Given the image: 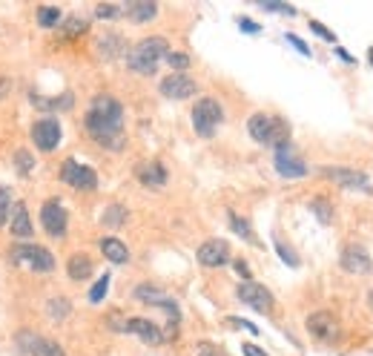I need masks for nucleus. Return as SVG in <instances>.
Instances as JSON below:
<instances>
[{
	"mask_svg": "<svg viewBox=\"0 0 373 356\" xmlns=\"http://www.w3.org/2000/svg\"><path fill=\"white\" fill-rule=\"evenodd\" d=\"M87 132L92 135L95 144L104 150H124L126 135H124V107L112 95H98L84 118Z\"/></svg>",
	"mask_w": 373,
	"mask_h": 356,
	"instance_id": "nucleus-1",
	"label": "nucleus"
},
{
	"mask_svg": "<svg viewBox=\"0 0 373 356\" xmlns=\"http://www.w3.org/2000/svg\"><path fill=\"white\" fill-rule=\"evenodd\" d=\"M167 41L164 38H144V41H138L132 49H129V58H126V63H129V69L132 72H138V75H156V69H158V63H161V58H167Z\"/></svg>",
	"mask_w": 373,
	"mask_h": 356,
	"instance_id": "nucleus-2",
	"label": "nucleus"
},
{
	"mask_svg": "<svg viewBox=\"0 0 373 356\" xmlns=\"http://www.w3.org/2000/svg\"><path fill=\"white\" fill-rule=\"evenodd\" d=\"M247 132H250L253 141H259V144H267V147L290 144V126H287L284 118H276V115L256 112V115L247 121Z\"/></svg>",
	"mask_w": 373,
	"mask_h": 356,
	"instance_id": "nucleus-3",
	"label": "nucleus"
},
{
	"mask_svg": "<svg viewBox=\"0 0 373 356\" xmlns=\"http://www.w3.org/2000/svg\"><path fill=\"white\" fill-rule=\"evenodd\" d=\"M9 259L15 267L32 270V273H52L55 270V256L40 244H15L9 250Z\"/></svg>",
	"mask_w": 373,
	"mask_h": 356,
	"instance_id": "nucleus-4",
	"label": "nucleus"
},
{
	"mask_svg": "<svg viewBox=\"0 0 373 356\" xmlns=\"http://www.w3.org/2000/svg\"><path fill=\"white\" fill-rule=\"evenodd\" d=\"M109 328L112 330H121V333H135L141 342L146 345H164V330L149 322V319H141V316H132V319H124V316H109Z\"/></svg>",
	"mask_w": 373,
	"mask_h": 356,
	"instance_id": "nucleus-5",
	"label": "nucleus"
},
{
	"mask_svg": "<svg viewBox=\"0 0 373 356\" xmlns=\"http://www.w3.org/2000/svg\"><path fill=\"white\" fill-rule=\"evenodd\" d=\"M132 296H135L138 302H144V305L164 308V311L170 313V330H167V333H175V328H178V322H181V308H178V302H175L170 293L158 291L156 284H138Z\"/></svg>",
	"mask_w": 373,
	"mask_h": 356,
	"instance_id": "nucleus-6",
	"label": "nucleus"
},
{
	"mask_svg": "<svg viewBox=\"0 0 373 356\" xmlns=\"http://www.w3.org/2000/svg\"><path fill=\"white\" fill-rule=\"evenodd\" d=\"M221 121H224V109H221V104L215 98L195 101V107H193V126H195V132L201 138H212Z\"/></svg>",
	"mask_w": 373,
	"mask_h": 356,
	"instance_id": "nucleus-7",
	"label": "nucleus"
},
{
	"mask_svg": "<svg viewBox=\"0 0 373 356\" xmlns=\"http://www.w3.org/2000/svg\"><path fill=\"white\" fill-rule=\"evenodd\" d=\"M40 225L43 230L52 236V239H63L66 236V227H69V216H66V210L58 198H49L43 201L40 207Z\"/></svg>",
	"mask_w": 373,
	"mask_h": 356,
	"instance_id": "nucleus-8",
	"label": "nucleus"
},
{
	"mask_svg": "<svg viewBox=\"0 0 373 356\" xmlns=\"http://www.w3.org/2000/svg\"><path fill=\"white\" fill-rule=\"evenodd\" d=\"M308 333L319 342H339L342 325L330 311H316V313L308 316Z\"/></svg>",
	"mask_w": 373,
	"mask_h": 356,
	"instance_id": "nucleus-9",
	"label": "nucleus"
},
{
	"mask_svg": "<svg viewBox=\"0 0 373 356\" xmlns=\"http://www.w3.org/2000/svg\"><path fill=\"white\" fill-rule=\"evenodd\" d=\"M273 164H276V173H279L281 178H305V176H308V164L298 158V153H296L290 144L276 147Z\"/></svg>",
	"mask_w": 373,
	"mask_h": 356,
	"instance_id": "nucleus-10",
	"label": "nucleus"
},
{
	"mask_svg": "<svg viewBox=\"0 0 373 356\" xmlns=\"http://www.w3.org/2000/svg\"><path fill=\"white\" fill-rule=\"evenodd\" d=\"M60 178H63V184H69L72 190H95V187H98L95 170L87 167V164H81V161H75V158H69V161L63 164Z\"/></svg>",
	"mask_w": 373,
	"mask_h": 356,
	"instance_id": "nucleus-11",
	"label": "nucleus"
},
{
	"mask_svg": "<svg viewBox=\"0 0 373 356\" xmlns=\"http://www.w3.org/2000/svg\"><path fill=\"white\" fill-rule=\"evenodd\" d=\"M322 176L328 181H333L336 187H345V190H362V193H370V178L359 170H350V167H322Z\"/></svg>",
	"mask_w": 373,
	"mask_h": 356,
	"instance_id": "nucleus-12",
	"label": "nucleus"
},
{
	"mask_svg": "<svg viewBox=\"0 0 373 356\" xmlns=\"http://www.w3.org/2000/svg\"><path fill=\"white\" fill-rule=\"evenodd\" d=\"M18 347L29 356H66L58 342H52L46 336H38V333H29V330L18 333Z\"/></svg>",
	"mask_w": 373,
	"mask_h": 356,
	"instance_id": "nucleus-13",
	"label": "nucleus"
},
{
	"mask_svg": "<svg viewBox=\"0 0 373 356\" xmlns=\"http://www.w3.org/2000/svg\"><path fill=\"white\" fill-rule=\"evenodd\" d=\"M32 141L40 153H52L60 144V124L55 118H40L32 126Z\"/></svg>",
	"mask_w": 373,
	"mask_h": 356,
	"instance_id": "nucleus-14",
	"label": "nucleus"
},
{
	"mask_svg": "<svg viewBox=\"0 0 373 356\" xmlns=\"http://www.w3.org/2000/svg\"><path fill=\"white\" fill-rule=\"evenodd\" d=\"M236 296H239L244 305H250L253 311H259V313H270V311H273V293H270L267 288H261V284H256V281L239 284Z\"/></svg>",
	"mask_w": 373,
	"mask_h": 356,
	"instance_id": "nucleus-15",
	"label": "nucleus"
},
{
	"mask_svg": "<svg viewBox=\"0 0 373 356\" xmlns=\"http://www.w3.org/2000/svg\"><path fill=\"white\" fill-rule=\"evenodd\" d=\"M195 81L184 72H173L161 81V95L164 98H173V101H184V98H193L195 95Z\"/></svg>",
	"mask_w": 373,
	"mask_h": 356,
	"instance_id": "nucleus-16",
	"label": "nucleus"
},
{
	"mask_svg": "<svg viewBox=\"0 0 373 356\" xmlns=\"http://www.w3.org/2000/svg\"><path fill=\"white\" fill-rule=\"evenodd\" d=\"M198 261L204 267H221L230 261V244L221 242V239H210L198 247Z\"/></svg>",
	"mask_w": 373,
	"mask_h": 356,
	"instance_id": "nucleus-17",
	"label": "nucleus"
},
{
	"mask_svg": "<svg viewBox=\"0 0 373 356\" xmlns=\"http://www.w3.org/2000/svg\"><path fill=\"white\" fill-rule=\"evenodd\" d=\"M339 261H342V267H345L347 273H356V276H364V273H370V267H373L367 250L359 247V244H347V247L342 250V259H339Z\"/></svg>",
	"mask_w": 373,
	"mask_h": 356,
	"instance_id": "nucleus-18",
	"label": "nucleus"
},
{
	"mask_svg": "<svg viewBox=\"0 0 373 356\" xmlns=\"http://www.w3.org/2000/svg\"><path fill=\"white\" fill-rule=\"evenodd\" d=\"M9 230H12V236H18V239H29V236L35 233V227H32V222H29V210H26L23 201H15V207H12Z\"/></svg>",
	"mask_w": 373,
	"mask_h": 356,
	"instance_id": "nucleus-19",
	"label": "nucleus"
},
{
	"mask_svg": "<svg viewBox=\"0 0 373 356\" xmlns=\"http://www.w3.org/2000/svg\"><path fill=\"white\" fill-rule=\"evenodd\" d=\"M138 178L144 187H164L167 184V170L161 161H146L144 167H138Z\"/></svg>",
	"mask_w": 373,
	"mask_h": 356,
	"instance_id": "nucleus-20",
	"label": "nucleus"
},
{
	"mask_svg": "<svg viewBox=\"0 0 373 356\" xmlns=\"http://www.w3.org/2000/svg\"><path fill=\"white\" fill-rule=\"evenodd\" d=\"M66 273H69V279L72 281H84V279H90L92 276V259L90 256H72L69 259V264H66Z\"/></svg>",
	"mask_w": 373,
	"mask_h": 356,
	"instance_id": "nucleus-21",
	"label": "nucleus"
},
{
	"mask_svg": "<svg viewBox=\"0 0 373 356\" xmlns=\"http://www.w3.org/2000/svg\"><path fill=\"white\" fill-rule=\"evenodd\" d=\"M124 12L129 15L132 23H149V21H156L158 6H156V4H126Z\"/></svg>",
	"mask_w": 373,
	"mask_h": 356,
	"instance_id": "nucleus-22",
	"label": "nucleus"
},
{
	"mask_svg": "<svg viewBox=\"0 0 373 356\" xmlns=\"http://www.w3.org/2000/svg\"><path fill=\"white\" fill-rule=\"evenodd\" d=\"M101 250H104V256L112 261V264H124V261H129V250H126V244L124 242H118V239H101Z\"/></svg>",
	"mask_w": 373,
	"mask_h": 356,
	"instance_id": "nucleus-23",
	"label": "nucleus"
},
{
	"mask_svg": "<svg viewBox=\"0 0 373 356\" xmlns=\"http://www.w3.org/2000/svg\"><path fill=\"white\" fill-rule=\"evenodd\" d=\"M98 52H101V58L104 60H115L121 52H124V38L121 35H104L101 41H98Z\"/></svg>",
	"mask_w": 373,
	"mask_h": 356,
	"instance_id": "nucleus-24",
	"label": "nucleus"
},
{
	"mask_svg": "<svg viewBox=\"0 0 373 356\" xmlns=\"http://www.w3.org/2000/svg\"><path fill=\"white\" fill-rule=\"evenodd\" d=\"M38 23L43 29H55V26L63 23V15H60L58 6H38Z\"/></svg>",
	"mask_w": 373,
	"mask_h": 356,
	"instance_id": "nucleus-25",
	"label": "nucleus"
},
{
	"mask_svg": "<svg viewBox=\"0 0 373 356\" xmlns=\"http://www.w3.org/2000/svg\"><path fill=\"white\" fill-rule=\"evenodd\" d=\"M32 101L38 104V107H43V109H72V95L69 92H63L60 98H40V95H32Z\"/></svg>",
	"mask_w": 373,
	"mask_h": 356,
	"instance_id": "nucleus-26",
	"label": "nucleus"
},
{
	"mask_svg": "<svg viewBox=\"0 0 373 356\" xmlns=\"http://www.w3.org/2000/svg\"><path fill=\"white\" fill-rule=\"evenodd\" d=\"M69 311H72V305H69L63 296H52L49 305H46V313H49V319H55V322H63V319L69 316Z\"/></svg>",
	"mask_w": 373,
	"mask_h": 356,
	"instance_id": "nucleus-27",
	"label": "nucleus"
},
{
	"mask_svg": "<svg viewBox=\"0 0 373 356\" xmlns=\"http://www.w3.org/2000/svg\"><path fill=\"white\" fill-rule=\"evenodd\" d=\"M12 190L9 187H0V227L9 225V216H12Z\"/></svg>",
	"mask_w": 373,
	"mask_h": 356,
	"instance_id": "nucleus-28",
	"label": "nucleus"
},
{
	"mask_svg": "<svg viewBox=\"0 0 373 356\" xmlns=\"http://www.w3.org/2000/svg\"><path fill=\"white\" fill-rule=\"evenodd\" d=\"M126 222V210L121 204H109V210L104 212V225L107 227H121Z\"/></svg>",
	"mask_w": 373,
	"mask_h": 356,
	"instance_id": "nucleus-29",
	"label": "nucleus"
},
{
	"mask_svg": "<svg viewBox=\"0 0 373 356\" xmlns=\"http://www.w3.org/2000/svg\"><path fill=\"white\" fill-rule=\"evenodd\" d=\"M227 219H230V225H233V233H236V236H242L244 242H256V236H253L250 225H247L242 216H236V212H227Z\"/></svg>",
	"mask_w": 373,
	"mask_h": 356,
	"instance_id": "nucleus-30",
	"label": "nucleus"
},
{
	"mask_svg": "<svg viewBox=\"0 0 373 356\" xmlns=\"http://www.w3.org/2000/svg\"><path fill=\"white\" fill-rule=\"evenodd\" d=\"M60 26H63V35H66V38H75V35H84V32L90 29V21H84V18H66Z\"/></svg>",
	"mask_w": 373,
	"mask_h": 356,
	"instance_id": "nucleus-31",
	"label": "nucleus"
},
{
	"mask_svg": "<svg viewBox=\"0 0 373 356\" xmlns=\"http://www.w3.org/2000/svg\"><path fill=\"white\" fill-rule=\"evenodd\" d=\"M310 210L319 216L322 225H330V219H333V207H330L328 198H313V201H310Z\"/></svg>",
	"mask_w": 373,
	"mask_h": 356,
	"instance_id": "nucleus-32",
	"label": "nucleus"
},
{
	"mask_svg": "<svg viewBox=\"0 0 373 356\" xmlns=\"http://www.w3.org/2000/svg\"><path fill=\"white\" fill-rule=\"evenodd\" d=\"M107 291H109V273H104L95 284H92V291H90V302L92 305H98V302H104V296H107Z\"/></svg>",
	"mask_w": 373,
	"mask_h": 356,
	"instance_id": "nucleus-33",
	"label": "nucleus"
},
{
	"mask_svg": "<svg viewBox=\"0 0 373 356\" xmlns=\"http://www.w3.org/2000/svg\"><path fill=\"white\" fill-rule=\"evenodd\" d=\"M121 12H124V6H118V4H98V6H95V15H98L101 21H115Z\"/></svg>",
	"mask_w": 373,
	"mask_h": 356,
	"instance_id": "nucleus-34",
	"label": "nucleus"
},
{
	"mask_svg": "<svg viewBox=\"0 0 373 356\" xmlns=\"http://www.w3.org/2000/svg\"><path fill=\"white\" fill-rule=\"evenodd\" d=\"M15 167H18L21 176H29L32 167H35V158H32L26 150H18V153H15Z\"/></svg>",
	"mask_w": 373,
	"mask_h": 356,
	"instance_id": "nucleus-35",
	"label": "nucleus"
},
{
	"mask_svg": "<svg viewBox=\"0 0 373 356\" xmlns=\"http://www.w3.org/2000/svg\"><path fill=\"white\" fill-rule=\"evenodd\" d=\"M167 63L175 69V72H184L190 66V55L187 52H167Z\"/></svg>",
	"mask_w": 373,
	"mask_h": 356,
	"instance_id": "nucleus-36",
	"label": "nucleus"
},
{
	"mask_svg": "<svg viewBox=\"0 0 373 356\" xmlns=\"http://www.w3.org/2000/svg\"><path fill=\"white\" fill-rule=\"evenodd\" d=\"M276 253L281 256V261H284V264H290V267H298V256H296V253H293V250H290L284 242H279V239H276Z\"/></svg>",
	"mask_w": 373,
	"mask_h": 356,
	"instance_id": "nucleus-37",
	"label": "nucleus"
},
{
	"mask_svg": "<svg viewBox=\"0 0 373 356\" xmlns=\"http://www.w3.org/2000/svg\"><path fill=\"white\" fill-rule=\"evenodd\" d=\"M195 356H227L215 342H198L195 345Z\"/></svg>",
	"mask_w": 373,
	"mask_h": 356,
	"instance_id": "nucleus-38",
	"label": "nucleus"
},
{
	"mask_svg": "<svg viewBox=\"0 0 373 356\" xmlns=\"http://www.w3.org/2000/svg\"><path fill=\"white\" fill-rule=\"evenodd\" d=\"M284 38H287V43H293V49H298V52H302L305 58H310V46H308L302 38H296L293 32H290V35H284Z\"/></svg>",
	"mask_w": 373,
	"mask_h": 356,
	"instance_id": "nucleus-39",
	"label": "nucleus"
},
{
	"mask_svg": "<svg viewBox=\"0 0 373 356\" xmlns=\"http://www.w3.org/2000/svg\"><path fill=\"white\" fill-rule=\"evenodd\" d=\"M261 9L264 12H279V15H296V9L287 6V4H261Z\"/></svg>",
	"mask_w": 373,
	"mask_h": 356,
	"instance_id": "nucleus-40",
	"label": "nucleus"
},
{
	"mask_svg": "<svg viewBox=\"0 0 373 356\" xmlns=\"http://www.w3.org/2000/svg\"><path fill=\"white\" fill-rule=\"evenodd\" d=\"M239 29H242V32H247V35H259V32H261V26H259V23H253L250 18H239Z\"/></svg>",
	"mask_w": 373,
	"mask_h": 356,
	"instance_id": "nucleus-41",
	"label": "nucleus"
},
{
	"mask_svg": "<svg viewBox=\"0 0 373 356\" xmlns=\"http://www.w3.org/2000/svg\"><path fill=\"white\" fill-rule=\"evenodd\" d=\"M310 29H313V32H316V35H319V38H325V41H330V43H333V41H336V35H333V32H330V29H325V26H322V23H319V21H310Z\"/></svg>",
	"mask_w": 373,
	"mask_h": 356,
	"instance_id": "nucleus-42",
	"label": "nucleus"
},
{
	"mask_svg": "<svg viewBox=\"0 0 373 356\" xmlns=\"http://www.w3.org/2000/svg\"><path fill=\"white\" fill-rule=\"evenodd\" d=\"M236 273H239V276H242V279H244V281H250V276H253V273H250V267H247V261H244V259H239V261H236Z\"/></svg>",
	"mask_w": 373,
	"mask_h": 356,
	"instance_id": "nucleus-43",
	"label": "nucleus"
},
{
	"mask_svg": "<svg viewBox=\"0 0 373 356\" xmlns=\"http://www.w3.org/2000/svg\"><path fill=\"white\" fill-rule=\"evenodd\" d=\"M230 322H233V325H236V328H247V330H250V333H259V328H256V325H253V322H244V319H239V316H230Z\"/></svg>",
	"mask_w": 373,
	"mask_h": 356,
	"instance_id": "nucleus-44",
	"label": "nucleus"
},
{
	"mask_svg": "<svg viewBox=\"0 0 373 356\" xmlns=\"http://www.w3.org/2000/svg\"><path fill=\"white\" fill-rule=\"evenodd\" d=\"M242 350H244V356H267V353H264L261 347H256V345H250V342H247V345H244Z\"/></svg>",
	"mask_w": 373,
	"mask_h": 356,
	"instance_id": "nucleus-45",
	"label": "nucleus"
},
{
	"mask_svg": "<svg viewBox=\"0 0 373 356\" xmlns=\"http://www.w3.org/2000/svg\"><path fill=\"white\" fill-rule=\"evenodd\" d=\"M9 90H12V81H9V78H0V101L9 95Z\"/></svg>",
	"mask_w": 373,
	"mask_h": 356,
	"instance_id": "nucleus-46",
	"label": "nucleus"
},
{
	"mask_svg": "<svg viewBox=\"0 0 373 356\" xmlns=\"http://www.w3.org/2000/svg\"><path fill=\"white\" fill-rule=\"evenodd\" d=\"M336 55H339V58H342V60H347V63H353V55H347V52H345V49H336Z\"/></svg>",
	"mask_w": 373,
	"mask_h": 356,
	"instance_id": "nucleus-47",
	"label": "nucleus"
},
{
	"mask_svg": "<svg viewBox=\"0 0 373 356\" xmlns=\"http://www.w3.org/2000/svg\"><path fill=\"white\" fill-rule=\"evenodd\" d=\"M367 302H370V311H373V293H370V296H367Z\"/></svg>",
	"mask_w": 373,
	"mask_h": 356,
	"instance_id": "nucleus-48",
	"label": "nucleus"
}]
</instances>
